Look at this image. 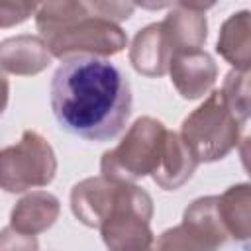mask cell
<instances>
[{
    "mask_svg": "<svg viewBox=\"0 0 251 251\" xmlns=\"http://www.w3.org/2000/svg\"><path fill=\"white\" fill-rule=\"evenodd\" d=\"M212 8V4H190L176 2L167 18L161 22L169 45L173 49V57L180 51L200 49L208 37V22L204 12Z\"/></svg>",
    "mask_w": 251,
    "mask_h": 251,
    "instance_id": "9c48e42d",
    "label": "cell"
},
{
    "mask_svg": "<svg viewBox=\"0 0 251 251\" xmlns=\"http://www.w3.org/2000/svg\"><path fill=\"white\" fill-rule=\"evenodd\" d=\"M149 251H151V249H149Z\"/></svg>",
    "mask_w": 251,
    "mask_h": 251,
    "instance_id": "7402d4cb",
    "label": "cell"
},
{
    "mask_svg": "<svg viewBox=\"0 0 251 251\" xmlns=\"http://www.w3.org/2000/svg\"><path fill=\"white\" fill-rule=\"evenodd\" d=\"M153 198L135 182H122L118 200L100 224L102 241L110 251H149L155 237L151 231Z\"/></svg>",
    "mask_w": 251,
    "mask_h": 251,
    "instance_id": "5b68a950",
    "label": "cell"
},
{
    "mask_svg": "<svg viewBox=\"0 0 251 251\" xmlns=\"http://www.w3.org/2000/svg\"><path fill=\"white\" fill-rule=\"evenodd\" d=\"M51 61L47 43L39 35H16L0 41V71L12 75H37Z\"/></svg>",
    "mask_w": 251,
    "mask_h": 251,
    "instance_id": "8fae6325",
    "label": "cell"
},
{
    "mask_svg": "<svg viewBox=\"0 0 251 251\" xmlns=\"http://www.w3.org/2000/svg\"><path fill=\"white\" fill-rule=\"evenodd\" d=\"M169 75L176 92L186 100H194L204 96L214 86L218 67L210 53L202 49H192L180 51L171 59Z\"/></svg>",
    "mask_w": 251,
    "mask_h": 251,
    "instance_id": "ba28073f",
    "label": "cell"
},
{
    "mask_svg": "<svg viewBox=\"0 0 251 251\" xmlns=\"http://www.w3.org/2000/svg\"><path fill=\"white\" fill-rule=\"evenodd\" d=\"M151 251H218L198 233L188 229L184 224L165 229L157 241H153Z\"/></svg>",
    "mask_w": 251,
    "mask_h": 251,
    "instance_id": "ac0fdd59",
    "label": "cell"
},
{
    "mask_svg": "<svg viewBox=\"0 0 251 251\" xmlns=\"http://www.w3.org/2000/svg\"><path fill=\"white\" fill-rule=\"evenodd\" d=\"M35 25L51 57L57 59L116 55L127 43L126 31L118 24L98 16L92 4L82 0L37 4Z\"/></svg>",
    "mask_w": 251,
    "mask_h": 251,
    "instance_id": "7a4b0ae2",
    "label": "cell"
},
{
    "mask_svg": "<svg viewBox=\"0 0 251 251\" xmlns=\"http://www.w3.org/2000/svg\"><path fill=\"white\" fill-rule=\"evenodd\" d=\"M167 131L165 124L151 116L137 118L124 139L114 149L104 151L100 159L102 176L118 182H135L153 175L163 157Z\"/></svg>",
    "mask_w": 251,
    "mask_h": 251,
    "instance_id": "3957f363",
    "label": "cell"
},
{
    "mask_svg": "<svg viewBox=\"0 0 251 251\" xmlns=\"http://www.w3.org/2000/svg\"><path fill=\"white\" fill-rule=\"evenodd\" d=\"M51 110L61 129L88 139H114L131 114V86L124 71L104 57L63 59L49 86Z\"/></svg>",
    "mask_w": 251,
    "mask_h": 251,
    "instance_id": "6da1fadb",
    "label": "cell"
},
{
    "mask_svg": "<svg viewBox=\"0 0 251 251\" xmlns=\"http://www.w3.org/2000/svg\"><path fill=\"white\" fill-rule=\"evenodd\" d=\"M57 173V157L51 143L37 131L25 129L18 143L0 149V188L24 192L47 186Z\"/></svg>",
    "mask_w": 251,
    "mask_h": 251,
    "instance_id": "8992f818",
    "label": "cell"
},
{
    "mask_svg": "<svg viewBox=\"0 0 251 251\" xmlns=\"http://www.w3.org/2000/svg\"><path fill=\"white\" fill-rule=\"evenodd\" d=\"M243 127L245 126L226 106L222 92L212 90L208 98L182 120L178 135L198 163H212L224 159L239 143Z\"/></svg>",
    "mask_w": 251,
    "mask_h": 251,
    "instance_id": "277c9868",
    "label": "cell"
},
{
    "mask_svg": "<svg viewBox=\"0 0 251 251\" xmlns=\"http://www.w3.org/2000/svg\"><path fill=\"white\" fill-rule=\"evenodd\" d=\"M120 184L122 182L102 175L76 182L71 190V210L75 218L88 227H100L118 200Z\"/></svg>",
    "mask_w": 251,
    "mask_h": 251,
    "instance_id": "52a82bcc",
    "label": "cell"
},
{
    "mask_svg": "<svg viewBox=\"0 0 251 251\" xmlns=\"http://www.w3.org/2000/svg\"><path fill=\"white\" fill-rule=\"evenodd\" d=\"M37 4L33 2H6L0 0V27H10L25 22L31 14H35Z\"/></svg>",
    "mask_w": 251,
    "mask_h": 251,
    "instance_id": "d6986e66",
    "label": "cell"
},
{
    "mask_svg": "<svg viewBox=\"0 0 251 251\" xmlns=\"http://www.w3.org/2000/svg\"><path fill=\"white\" fill-rule=\"evenodd\" d=\"M182 224L194 233H198L202 239H206L210 245H214L216 249H220L227 239V231L218 212V196L196 198L184 210Z\"/></svg>",
    "mask_w": 251,
    "mask_h": 251,
    "instance_id": "2e32d148",
    "label": "cell"
},
{
    "mask_svg": "<svg viewBox=\"0 0 251 251\" xmlns=\"http://www.w3.org/2000/svg\"><path fill=\"white\" fill-rule=\"evenodd\" d=\"M220 92L231 114L245 126L249 120V71H229Z\"/></svg>",
    "mask_w": 251,
    "mask_h": 251,
    "instance_id": "e0dca14e",
    "label": "cell"
},
{
    "mask_svg": "<svg viewBox=\"0 0 251 251\" xmlns=\"http://www.w3.org/2000/svg\"><path fill=\"white\" fill-rule=\"evenodd\" d=\"M173 49L165 35L161 22L149 24L139 29L129 47V61L139 75L163 76L169 73Z\"/></svg>",
    "mask_w": 251,
    "mask_h": 251,
    "instance_id": "30bf717a",
    "label": "cell"
},
{
    "mask_svg": "<svg viewBox=\"0 0 251 251\" xmlns=\"http://www.w3.org/2000/svg\"><path fill=\"white\" fill-rule=\"evenodd\" d=\"M251 192L249 184H233L229 186L222 196H218V212L222 218V224L227 231L237 241H247L251 235Z\"/></svg>",
    "mask_w": 251,
    "mask_h": 251,
    "instance_id": "9a60e30c",
    "label": "cell"
},
{
    "mask_svg": "<svg viewBox=\"0 0 251 251\" xmlns=\"http://www.w3.org/2000/svg\"><path fill=\"white\" fill-rule=\"evenodd\" d=\"M216 51L235 67V71H249L251 61V18L247 10L231 14L218 35Z\"/></svg>",
    "mask_w": 251,
    "mask_h": 251,
    "instance_id": "5bb4252c",
    "label": "cell"
},
{
    "mask_svg": "<svg viewBox=\"0 0 251 251\" xmlns=\"http://www.w3.org/2000/svg\"><path fill=\"white\" fill-rule=\"evenodd\" d=\"M59 212L61 204L55 194L35 190L16 202L10 214V227L25 235H37L57 222Z\"/></svg>",
    "mask_w": 251,
    "mask_h": 251,
    "instance_id": "7c38bea8",
    "label": "cell"
},
{
    "mask_svg": "<svg viewBox=\"0 0 251 251\" xmlns=\"http://www.w3.org/2000/svg\"><path fill=\"white\" fill-rule=\"evenodd\" d=\"M8 94H10V82H8L6 75L0 71V116L8 106Z\"/></svg>",
    "mask_w": 251,
    "mask_h": 251,
    "instance_id": "44dd1931",
    "label": "cell"
},
{
    "mask_svg": "<svg viewBox=\"0 0 251 251\" xmlns=\"http://www.w3.org/2000/svg\"><path fill=\"white\" fill-rule=\"evenodd\" d=\"M196 165L198 161L194 159L190 149L184 145L180 135L169 129L161 163L151 176L163 190H176L192 176V173L196 171Z\"/></svg>",
    "mask_w": 251,
    "mask_h": 251,
    "instance_id": "4fadbf2b",
    "label": "cell"
},
{
    "mask_svg": "<svg viewBox=\"0 0 251 251\" xmlns=\"http://www.w3.org/2000/svg\"><path fill=\"white\" fill-rule=\"evenodd\" d=\"M0 251H39V243L35 235H25L6 227L0 231Z\"/></svg>",
    "mask_w": 251,
    "mask_h": 251,
    "instance_id": "ffe728a7",
    "label": "cell"
}]
</instances>
